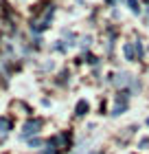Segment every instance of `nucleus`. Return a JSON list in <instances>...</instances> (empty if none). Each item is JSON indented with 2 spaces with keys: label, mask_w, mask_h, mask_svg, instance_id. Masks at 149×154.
<instances>
[{
  "label": "nucleus",
  "mask_w": 149,
  "mask_h": 154,
  "mask_svg": "<svg viewBox=\"0 0 149 154\" xmlns=\"http://www.w3.org/2000/svg\"><path fill=\"white\" fill-rule=\"evenodd\" d=\"M40 128H42V121H40V119H31V121H26V123H24V128H22V139L33 137Z\"/></svg>",
  "instance_id": "obj_2"
},
{
  "label": "nucleus",
  "mask_w": 149,
  "mask_h": 154,
  "mask_svg": "<svg viewBox=\"0 0 149 154\" xmlns=\"http://www.w3.org/2000/svg\"><path fill=\"white\" fill-rule=\"evenodd\" d=\"M75 110H77V115H79V117H83V115H86V110H88V101H79V106H77Z\"/></svg>",
  "instance_id": "obj_5"
},
{
  "label": "nucleus",
  "mask_w": 149,
  "mask_h": 154,
  "mask_svg": "<svg viewBox=\"0 0 149 154\" xmlns=\"http://www.w3.org/2000/svg\"><path fill=\"white\" fill-rule=\"evenodd\" d=\"M127 7H130L132 13H136V16L140 13V5H138V0H127Z\"/></svg>",
  "instance_id": "obj_4"
},
{
  "label": "nucleus",
  "mask_w": 149,
  "mask_h": 154,
  "mask_svg": "<svg viewBox=\"0 0 149 154\" xmlns=\"http://www.w3.org/2000/svg\"><path fill=\"white\" fill-rule=\"evenodd\" d=\"M127 106H130V97H127L125 93H121L114 99V106H112V117H121L127 110Z\"/></svg>",
  "instance_id": "obj_1"
},
{
  "label": "nucleus",
  "mask_w": 149,
  "mask_h": 154,
  "mask_svg": "<svg viewBox=\"0 0 149 154\" xmlns=\"http://www.w3.org/2000/svg\"><path fill=\"white\" fill-rule=\"evenodd\" d=\"M123 53H125V57L130 62H136V42H127L125 48H123Z\"/></svg>",
  "instance_id": "obj_3"
},
{
  "label": "nucleus",
  "mask_w": 149,
  "mask_h": 154,
  "mask_svg": "<svg viewBox=\"0 0 149 154\" xmlns=\"http://www.w3.org/2000/svg\"><path fill=\"white\" fill-rule=\"evenodd\" d=\"M0 132H9V121H7V119H0Z\"/></svg>",
  "instance_id": "obj_6"
},
{
  "label": "nucleus",
  "mask_w": 149,
  "mask_h": 154,
  "mask_svg": "<svg viewBox=\"0 0 149 154\" xmlns=\"http://www.w3.org/2000/svg\"><path fill=\"white\" fill-rule=\"evenodd\" d=\"M147 125H149V119H147Z\"/></svg>",
  "instance_id": "obj_7"
}]
</instances>
